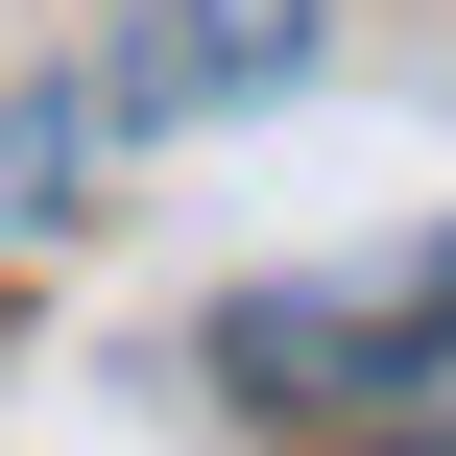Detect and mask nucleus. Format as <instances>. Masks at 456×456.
<instances>
[{
  "label": "nucleus",
  "mask_w": 456,
  "mask_h": 456,
  "mask_svg": "<svg viewBox=\"0 0 456 456\" xmlns=\"http://www.w3.org/2000/svg\"><path fill=\"white\" fill-rule=\"evenodd\" d=\"M216 385L289 409V433H337V456H456V216L240 289V313H216Z\"/></svg>",
  "instance_id": "f257e3e1"
},
{
  "label": "nucleus",
  "mask_w": 456,
  "mask_h": 456,
  "mask_svg": "<svg viewBox=\"0 0 456 456\" xmlns=\"http://www.w3.org/2000/svg\"><path fill=\"white\" fill-rule=\"evenodd\" d=\"M96 72H120L144 120H216V96H289V72H313V0H144Z\"/></svg>",
  "instance_id": "f03ea898"
},
{
  "label": "nucleus",
  "mask_w": 456,
  "mask_h": 456,
  "mask_svg": "<svg viewBox=\"0 0 456 456\" xmlns=\"http://www.w3.org/2000/svg\"><path fill=\"white\" fill-rule=\"evenodd\" d=\"M120 120H144V96H120V72H48V96H0V216H72V192H96V144H120Z\"/></svg>",
  "instance_id": "7ed1b4c3"
}]
</instances>
